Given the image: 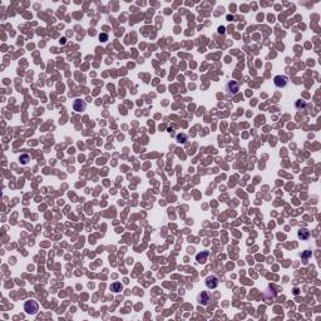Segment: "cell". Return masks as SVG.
<instances>
[{"label":"cell","mask_w":321,"mask_h":321,"mask_svg":"<svg viewBox=\"0 0 321 321\" xmlns=\"http://www.w3.org/2000/svg\"><path fill=\"white\" fill-rule=\"evenodd\" d=\"M218 282H220L218 277L215 276V275H211V276L206 277V286H207V288H211V290L216 288L217 286H218Z\"/></svg>","instance_id":"cell-5"},{"label":"cell","mask_w":321,"mask_h":321,"mask_svg":"<svg viewBox=\"0 0 321 321\" xmlns=\"http://www.w3.org/2000/svg\"><path fill=\"white\" fill-rule=\"evenodd\" d=\"M110 290H112L113 292H119V291H122V290H123V285L120 282H113L110 285Z\"/></svg>","instance_id":"cell-9"},{"label":"cell","mask_w":321,"mask_h":321,"mask_svg":"<svg viewBox=\"0 0 321 321\" xmlns=\"http://www.w3.org/2000/svg\"><path fill=\"white\" fill-rule=\"evenodd\" d=\"M87 108V103L85 100H83V99H74L73 100V109L75 112H84Z\"/></svg>","instance_id":"cell-6"},{"label":"cell","mask_w":321,"mask_h":321,"mask_svg":"<svg viewBox=\"0 0 321 321\" xmlns=\"http://www.w3.org/2000/svg\"><path fill=\"white\" fill-rule=\"evenodd\" d=\"M309 256H311V252H310V251H307V252H305V253L302 255V257L305 258V260H306V258H307Z\"/></svg>","instance_id":"cell-14"},{"label":"cell","mask_w":321,"mask_h":321,"mask_svg":"<svg viewBox=\"0 0 321 321\" xmlns=\"http://www.w3.org/2000/svg\"><path fill=\"white\" fill-rule=\"evenodd\" d=\"M297 236L300 237L301 240H307L309 237H310V231L306 230V229H301L298 232H297Z\"/></svg>","instance_id":"cell-8"},{"label":"cell","mask_w":321,"mask_h":321,"mask_svg":"<svg viewBox=\"0 0 321 321\" xmlns=\"http://www.w3.org/2000/svg\"><path fill=\"white\" fill-rule=\"evenodd\" d=\"M295 107H296V109H298V110H301V109H304L305 107H306V102L305 100H296V103H295Z\"/></svg>","instance_id":"cell-12"},{"label":"cell","mask_w":321,"mask_h":321,"mask_svg":"<svg viewBox=\"0 0 321 321\" xmlns=\"http://www.w3.org/2000/svg\"><path fill=\"white\" fill-rule=\"evenodd\" d=\"M19 161H20V163H22V164L25 166V164L29 163V161H30V156H29V154H25V153H24V154H22V156L19 157Z\"/></svg>","instance_id":"cell-11"},{"label":"cell","mask_w":321,"mask_h":321,"mask_svg":"<svg viewBox=\"0 0 321 321\" xmlns=\"http://www.w3.org/2000/svg\"><path fill=\"white\" fill-rule=\"evenodd\" d=\"M239 90H240L239 82H236V80H229V82H226V84H225V92H226V94L229 96V97L236 96L237 93H239Z\"/></svg>","instance_id":"cell-1"},{"label":"cell","mask_w":321,"mask_h":321,"mask_svg":"<svg viewBox=\"0 0 321 321\" xmlns=\"http://www.w3.org/2000/svg\"><path fill=\"white\" fill-rule=\"evenodd\" d=\"M24 311L29 315H35L39 311V305L35 300H28L24 304Z\"/></svg>","instance_id":"cell-2"},{"label":"cell","mask_w":321,"mask_h":321,"mask_svg":"<svg viewBox=\"0 0 321 321\" xmlns=\"http://www.w3.org/2000/svg\"><path fill=\"white\" fill-rule=\"evenodd\" d=\"M207 258H208V252H207V251H203L201 253L196 255V260H197L198 263H204L207 261Z\"/></svg>","instance_id":"cell-7"},{"label":"cell","mask_w":321,"mask_h":321,"mask_svg":"<svg viewBox=\"0 0 321 321\" xmlns=\"http://www.w3.org/2000/svg\"><path fill=\"white\" fill-rule=\"evenodd\" d=\"M274 83L277 88H285L288 85V78L286 75H276L274 78Z\"/></svg>","instance_id":"cell-4"},{"label":"cell","mask_w":321,"mask_h":321,"mask_svg":"<svg viewBox=\"0 0 321 321\" xmlns=\"http://www.w3.org/2000/svg\"><path fill=\"white\" fill-rule=\"evenodd\" d=\"M99 39H100V41H103V43H104V41L108 40V35L107 34H100L99 35Z\"/></svg>","instance_id":"cell-13"},{"label":"cell","mask_w":321,"mask_h":321,"mask_svg":"<svg viewBox=\"0 0 321 321\" xmlns=\"http://www.w3.org/2000/svg\"><path fill=\"white\" fill-rule=\"evenodd\" d=\"M211 300H212V296L208 291H202L201 294H198L197 296V302L202 306H207L210 302H211Z\"/></svg>","instance_id":"cell-3"},{"label":"cell","mask_w":321,"mask_h":321,"mask_svg":"<svg viewBox=\"0 0 321 321\" xmlns=\"http://www.w3.org/2000/svg\"><path fill=\"white\" fill-rule=\"evenodd\" d=\"M188 139V137H187V134L186 133H180V134H177V136H176V141H177L178 143H186V141Z\"/></svg>","instance_id":"cell-10"}]
</instances>
